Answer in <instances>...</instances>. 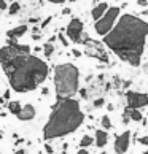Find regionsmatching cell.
I'll return each mask as SVG.
<instances>
[{
  "instance_id": "cell-37",
  "label": "cell",
  "mask_w": 148,
  "mask_h": 154,
  "mask_svg": "<svg viewBox=\"0 0 148 154\" xmlns=\"http://www.w3.org/2000/svg\"><path fill=\"white\" fill-rule=\"evenodd\" d=\"M145 152H146V154H148V149H145Z\"/></svg>"
},
{
  "instance_id": "cell-17",
  "label": "cell",
  "mask_w": 148,
  "mask_h": 154,
  "mask_svg": "<svg viewBox=\"0 0 148 154\" xmlns=\"http://www.w3.org/2000/svg\"><path fill=\"white\" fill-rule=\"evenodd\" d=\"M93 143H94V138H93V137H89V135H83L81 140H80V146H81V148H88Z\"/></svg>"
},
{
  "instance_id": "cell-3",
  "label": "cell",
  "mask_w": 148,
  "mask_h": 154,
  "mask_svg": "<svg viewBox=\"0 0 148 154\" xmlns=\"http://www.w3.org/2000/svg\"><path fill=\"white\" fill-rule=\"evenodd\" d=\"M84 122V113L81 111L80 102L75 99H58L53 105V111L43 127V138L56 140L73 134Z\"/></svg>"
},
{
  "instance_id": "cell-15",
  "label": "cell",
  "mask_w": 148,
  "mask_h": 154,
  "mask_svg": "<svg viewBox=\"0 0 148 154\" xmlns=\"http://www.w3.org/2000/svg\"><path fill=\"white\" fill-rule=\"evenodd\" d=\"M124 115H128L131 121H142V113L139 110H135V108H126L124 110Z\"/></svg>"
},
{
  "instance_id": "cell-24",
  "label": "cell",
  "mask_w": 148,
  "mask_h": 154,
  "mask_svg": "<svg viewBox=\"0 0 148 154\" xmlns=\"http://www.w3.org/2000/svg\"><path fill=\"white\" fill-rule=\"evenodd\" d=\"M46 2H51V3H64V2H75V0H46Z\"/></svg>"
},
{
  "instance_id": "cell-7",
  "label": "cell",
  "mask_w": 148,
  "mask_h": 154,
  "mask_svg": "<svg viewBox=\"0 0 148 154\" xmlns=\"http://www.w3.org/2000/svg\"><path fill=\"white\" fill-rule=\"evenodd\" d=\"M84 45H86V54L91 56V57H96L102 62H109V56L107 53L104 51V48L100 46L99 42H94V40H91L88 37H84Z\"/></svg>"
},
{
  "instance_id": "cell-6",
  "label": "cell",
  "mask_w": 148,
  "mask_h": 154,
  "mask_svg": "<svg viewBox=\"0 0 148 154\" xmlns=\"http://www.w3.org/2000/svg\"><path fill=\"white\" fill-rule=\"evenodd\" d=\"M65 33L73 43H83L84 42V24L80 18H72L70 22L67 24V29H65Z\"/></svg>"
},
{
  "instance_id": "cell-21",
  "label": "cell",
  "mask_w": 148,
  "mask_h": 154,
  "mask_svg": "<svg viewBox=\"0 0 148 154\" xmlns=\"http://www.w3.org/2000/svg\"><path fill=\"white\" fill-rule=\"evenodd\" d=\"M104 103H105L104 99H96V100H94V108H100Z\"/></svg>"
},
{
  "instance_id": "cell-38",
  "label": "cell",
  "mask_w": 148,
  "mask_h": 154,
  "mask_svg": "<svg viewBox=\"0 0 148 154\" xmlns=\"http://www.w3.org/2000/svg\"><path fill=\"white\" fill-rule=\"evenodd\" d=\"M0 154H2V152H0Z\"/></svg>"
},
{
  "instance_id": "cell-27",
  "label": "cell",
  "mask_w": 148,
  "mask_h": 154,
  "mask_svg": "<svg viewBox=\"0 0 148 154\" xmlns=\"http://www.w3.org/2000/svg\"><path fill=\"white\" fill-rule=\"evenodd\" d=\"M137 5H140V7H148V0H137Z\"/></svg>"
},
{
  "instance_id": "cell-13",
  "label": "cell",
  "mask_w": 148,
  "mask_h": 154,
  "mask_svg": "<svg viewBox=\"0 0 148 154\" xmlns=\"http://www.w3.org/2000/svg\"><path fill=\"white\" fill-rule=\"evenodd\" d=\"M107 141H109V134L105 132V130H96V137H94V143L97 148H104L107 145Z\"/></svg>"
},
{
  "instance_id": "cell-16",
  "label": "cell",
  "mask_w": 148,
  "mask_h": 154,
  "mask_svg": "<svg viewBox=\"0 0 148 154\" xmlns=\"http://www.w3.org/2000/svg\"><path fill=\"white\" fill-rule=\"evenodd\" d=\"M19 11H21V3H19V2H13V3L8 7V14H10V16L18 14Z\"/></svg>"
},
{
  "instance_id": "cell-4",
  "label": "cell",
  "mask_w": 148,
  "mask_h": 154,
  "mask_svg": "<svg viewBox=\"0 0 148 154\" xmlns=\"http://www.w3.org/2000/svg\"><path fill=\"white\" fill-rule=\"evenodd\" d=\"M80 89V70L65 62L54 67V91L58 99H70Z\"/></svg>"
},
{
  "instance_id": "cell-32",
  "label": "cell",
  "mask_w": 148,
  "mask_h": 154,
  "mask_svg": "<svg viewBox=\"0 0 148 154\" xmlns=\"http://www.w3.org/2000/svg\"><path fill=\"white\" fill-rule=\"evenodd\" d=\"M32 38H33V40H38V38H40V35H38V33H33Z\"/></svg>"
},
{
  "instance_id": "cell-20",
  "label": "cell",
  "mask_w": 148,
  "mask_h": 154,
  "mask_svg": "<svg viewBox=\"0 0 148 154\" xmlns=\"http://www.w3.org/2000/svg\"><path fill=\"white\" fill-rule=\"evenodd\" d=\"M58 38H59V42L62 43V46H69V42H67V38H65L64 35H62V33H59Z\"/></svg>"
},
{
  "instance_id": "cell-34",
  "label": "cell",
  "mask_w": 148,
  "mask_h": 154,
  "mask_svg": "<svg viewBox=\"0 0 148 154\" xmlns=\"http://www.w3.org/2000/svg\"><path fill=\"white\" fill-rule=\"evenodd\" d=\"M143 14H148V10H145V11H143Z\"/></svg>"
},
{
  "instance_id": "cell-5",
  "label": "cell",
  "mask_w": 148,
  "mask_h": 154,
  "mask_svg": "<svg viewBox=\"0 0 148 154\" xmlns=\"http://www.w3.org/2000/svg\"><path fill=\"white\" fill-rule=\"evenodd\" d=\"M118 18H119V7H109V10L105 11V14L99 21H96V24H94L96 33L100 37H105L115 27Z\"/></svg>"
},
{
  "instance_id": "cell-9",
  "label": "cell",
  "mask_w": 148,
  "mask_h": 154,
  "mask_svg": "<svg viewBox=\"0 0 148 154\" xmlns=\"http://www.w3.org/2000/svg\"><path fill=\"white\" fill-rule=\"evenodd\" d=\"M129 141H131V132L126 130L121 135H118L115 138V151L116 154H126L128 148H129Z\"/></svg>"
},
{
  "instance_id": "cell-29",
  "label": "cell",
  "mask_w": 148,
  "mask_h": 154,
  "mask_svg": "<svg viewBox=\"0 0 148 154\" xmlns=\"http://www.w3.org/2000/svg\"><path fill=\"white\" fill-rule=\"evenodd\" d=\"M77 154H89V152H88L86 148H81V149H78V152H77Z\"/></svg>"
},
{
  "instance_id": "cell-19",
  "label": "cell",
  "mask_w": 148,
  "mask_h": 154,
  "mask_svg": "<svg viewBox=\"0 0 148 154\" xmlns=\"http://www.w3.org/2000/svg\"><path fill=\"white\" fill-rule=\"evenodd\" d=\"M100 122H102V127H104V130H109V129H112V121H110V118L109 116H102V119H100Z\"/></svg>"
},
{
  "instance_id": "cell-30",
  "label": "cell",
  "mask_w": 148,
  "mask_h": 154,
  "mask_svg": "<svg viewBox=\"0 0 148 154\" xmlns=\"http://www.w3.org/2000/svg\"><path fill=\"white\" fill-rule=\"evenodd\" d=\"M62 14H70V8H64L62 10Z\"/></svg>"
},
{
  "instance_id": "cell-14",
  "label": "cell",
  "mask_w": 148,
  "mask_h": 154,
  "mask_svg": "<svg viewBox=\"0 0 148 154\" xmlns=\"http://www.w3.org/2000/svg\"><path fill=\"white\" fill-rule=\"evenodd\" d=\"M7 108H8V111L11 113V115L18 116L19 111H21V108H22V105H21V102H18V100H10L7 103Z\"/></svg>"
},
{
  "instance_id": "cell-23",
  "label": "cell",
  "mask_w": 148,
  "mask_h": 154,
  "mask_svg": "<svg viewBox=\"0 0 148 154\" xmlns=\"http://www.w3.org/2000/svg\"><path fill=\"white\" fill-rule=\"evenodd\" d=\"M45 151H46L48 154H53V152H54V149H53V146H51V145H48V143L45 145Z\"/></svg>"
},
{
  "instance_id": "cell-10",
  "label": "cell",
  "mask_w": 148,
  "mask_h": 154,
  "mask_svg": "<svg viewBox=\"0 0 148 154\" xmlns=\"http://www.w3.org/2000/svg\"><path fill=\"white\" fill-rule=\"evenodd\" d=\"M35 115H37L35 106H33L32 103H26V105H22L19 115L16 118H18L19 121H32V119L35 118Z\"/></svg>"
},
{
  "instance_id": "cell-18",
  "label": "cell",
  "mask_w": 148,
  "mask_h": 154,
  "mask_svg": "<svg viewBox=\"0 0 148 154\" xmlns=\"http://www.w3.org/2000/svg\"><path fill=\"white\" fill-rule=\"evenodd\" d=\"M53 53H54V45L53 43H45V46H43V54L46 56V57H51L53 56Z\"/></svg>"
},
{
  "instance_id": "cell-25",
  "label": "cell",
  "mask_w": 148,
  "mask_h": 154,
  "mask_svg": "<svg viewBox=\"0 0 148 154\" xmlns=\"http://www.w3.org/2000/svg\"><path fill=\"white\" fill-rule=\"evenodd\" d=\"M8 8V5H7V2H5V0H0V10H7Z\"/></svg>"
},
{
  "instance_id": "cell-22",
  "label": "cell",
  "mask_w": 148,
  "mask_h": 154,
  "mask_svg": "<svg viewBox=\"0 0 148 154\" xmlns=\"http://www.w3.org/2000/svg\"><path fill=\"white\" fill-rule=\"evenodd\" d=\"M51 19H53V18H51V16H48V18L45 19L43 22H42V26H40V29H45V27H46V26L49 24V22H51Z\"/></svg>"
},
{
  "instance_id": "cell-1",
  "label": "cell",
  "mask_w": 148,
  "mask_h": 154,
  "mask_svg": "<svg viewBox=\"0 0 148 154\" xmlns=\"http://www.w3.org/2000/svg\"><path fill=\"white\" fill-rule=\"evenodd\" d=\"M148 37V22L134 14H123L115 27L104 37V45L121 60L139 67Z\"/></svg>"
},
{
  "instance_id": "cell-31",
  "label": "cell",
  "mask_w": 148,
  "mask_h": 154,
  "mask_svg": "<svg viewBox=\"0 0 148 154\" xmlns=\"http://www.w3.org/2000/svg\"><path fill=\"white\" fill-rule=\"evenodd\" d=\"M14 154H26V151H24V149H18Z\"/></svg>"
},
{
  "instance_id": "cell-26",
  "label": "cell",
  "mask_w": 148,
  "mask_h": 154,
  "mask_svg": "<svg viewBox=\"0 0 148 154\" xmlns=\"http://www.w3.org/2000/svg\"><path fill=\"white\" fill-rule=\"evenodd\" d=\"M139 141H140L142 145H146V146H148V135H146V137H142V138H139Z\"/></svg>"
},
{
  "instance_id": "cell-33",
  "label": "cell",
  "mask_w": 148,
  "mask_h": 154,
  "mask_svg": "<svg viewBox=\"0 0 148 154\" xmlns=\"http://www.w3.org/2000/svg\"><path fill=\"white\" fill-rule=\"evenodd\" d=\"M42 92H43V95H48V92H49V91H48V89H46V88H45V89H43V91H42Z\"/></svg>"
},
{
  "instance_id": "cell-11",
  "label": "cell",
  "mask_w": 148,
  "mask_h": 154,
  "mask_svg": "<svg viewBox=\"0 0 148 154\" xmlns=\"http://www.w3.org/2000/svg\"><path fill=\"white\" fill-rule=\"evenodd\" d=\"M27 30H29V27H27L26 24H21V26H16V27H13V29H10L7 32V37H8V40L18 42V38H21L22 35H26Z\"/></svg>"
},
{
  "instance_id": "cell-8",
  "label": "cell",
  "mask_w": 148,
  "mask_h": 154,
  "mask_svg": "<svg viewBox=\"0 0 148 154\" xmlns=\"http://www.w3.org/2000/svg\"><path fill=\"white\" fill-rule=\"evenodd\" d=\"M126 100H128V108H143L148 106V95L143 92H134V91H129L126 92Z\"/></svg>"
},
{
  "instance_id": "cell-12",
  "label": "cell",
  "mask_w": 148,
  "mask_h": 154,
  "mask_svg": "<svg viewBox=\"0 0 148 154\" xmlns=\"http://www.w3.org/2000/svg\"><path fill=\"white\" fill-rule=\"evenodd\" d=\"M107 10H109V5H107L105 2H100V3H97L93 10H91V16H93L94 21H99L102 16L105 14Z\"/></svg>"
},
{
  "instance_id": "cell-35",
  "label": "cell",
  "mask_w": 148,
  "mask_h": 154,
  "mask_svg": "<svg viewBox=\"0 0 148 154\" xmlns=\"http://www.w3.org/2000/svg\"><path fill=\"white\" fill-rule=\"evenodd\" d=\"M2 137H3V134H2V132H0V140H2Z\"/></svg>"
},
{
  "instance_id": "cell-2",
  "label": "cell",
  "mask_w": 148,
  "mask_h": 154,
  "mask_svg": "<svg viewBox=\"0 0 148 154\" xmlns=\"http://www.w3.org/2000/svg\"><path fill=\"white\" fill-rule=\"evenodd\" d=\"M2 68L8 78L10 88L19 94L35 91L48 78L49 73L46 62L33 54L16 56L2 64Z\"/></svg>"
},
{
  "instance_id": "cell-36",
  "label": "cell",
  "mask_w": 148,
  "mask_h": 154,
  "mask_svg": "<svg viewBox=\"0 0 148 154\" xmlns=\"http://www.w3.org/2000/svg\"><path fill=\"white\" fill-rule=\"evenodd\" d=\"M100 154H109V152H100Z\"/></svg>"
},
{
  "instance_id": "cell-28",
  "label": "cell",
  "mask_w": 148,
  "mask_h": 154,
  "mask_svg": "<svg viewBox=\"0 0 148 154\" xmlns=\"http://www.w3.org/2000/svg\"><path fill=\"white\" fill-rule=\"evenodd\" d=\"M72 54L75 56V57H80V56H81V53H80L78 49H72Z\"/></svg>"
}]
</instances>
